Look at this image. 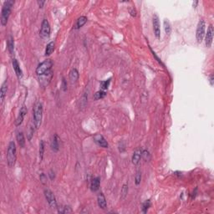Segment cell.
I'll use <instances>...</instances> for the list:
<instances>
[{
	"label": "cell",
	"instance_id": "cell-14",
	"mask_svg": "<svg viewBox=\"0 0 214 214\" xmlns=\"http://www.w3.org/2000/svg\"><path fill=\"white\" fill-rule=\"evenodd\" d=\"M7 91H8V81L6 80L0 89V100H1V104H3L4 99H5L6 95H7Z\"/></svg>",
	"mask_w": 214,
	"mask_h": 214
},
{
	"label": "cell",
	"instance_id": "cell-25",
	"mask_svg": "<svg viewBox=\"0 0 214 214\" xmlns=\"http://www.w3.org/2000/svg\"><path fill=\"white\" fill-rule=\"evenodd\" d=\"M164 29H165V32H166V34L167 35H170L171 34V32H172V27H171V23L170 22L168 21L167 19H165L164 20Z\"/></svg>",
	"mask_w": 214,
	"mask_h": 214
},
{
	"label": "cell",
	"instance_id": "cell-15",
	"mask_svg": "<svg viewBox=\"0 0 214 214\" xmlns=\"http://www.w3.org/2000/svg\"><path fill=\"white\" fill-rule=\"evenodd\" d=\"M97 203H98V206L100 207V208L103 209V210L106 208L107 203H106V200H105L104 194L102 192H100L97 197Z\"/></svg>",
	"mask_w": 214,
	"mask_h": 214
},
{
	"label": "cell",
	"instance_id": "cell-27",
	"mask_svg": "<svg viewBox=\"0 0 214 214\" xmlns=\"http://www.w3.org/2000/svg\"><path fill=\"white\" fill-rule=\"evenodd\" d=\"M110 79L107 80V81H104L100 82V87H101V90H105L108 89V87L110 85Z\"/></svg>",
	"mask_w": 214,
	"mask_h": 214
},
{
	"label": "cell",
	"instance_id": "cell-12",
	"mask_svg": "<svg viewBox=\"0 0 214 214\" xmlns=\"http://www.w3.org/2000/svg\"><path fill=\"white\" fill-rule=\"evenodd\" d=\"M12 64H13V70L15 71V74L17 75V77L20 80L22 79L23 77V72H22V70L20 68V65L18 64V60L16 59H13V61H12Z\"/></svg>",
	"mask_w": 214,
	"mask_h": 214
},
{
	"label": "cell",
	"instance_id": "cell-33",
	"mask_svg": "<svg viewBox=\"0 0 214 214\" xmlns=\"http://www.w3.org/2000/svg\"><path fill=\"white\" fill-rule=\"evenodd\" d=\"M63 208H64V210L60 212L61 213H72V210H71L70 207H64Z\"/></svg>",
	"mask_w": 214,
	"mask_h": 214
},
{
	"label": "cell",
	"instance_id": "cell-40",
	"mask_svg": "<svg viewBox=\"0 0 214 214\" xmlns=\"http://www.w3.org/2000/svg\"><path fill=\"white\" fill-rule=\"evenodd\" d=\"M210 84H211L212 86L213 85V75L210 76Z\"/></svg>",
	"mask_w": 214,
	"mask_h": 214
},
{
	"label": "cell",
	"instance_id": "cell-22",
	"mask_svg": "<svg viewBox=\"0 0 214 214\" xmlns=\"http://www.w3.org/2000/svg\"><path fill=\"white\" fill-rule=\"evenodd\" d=\"M17 141L19 146L21 148H23L24 145H25V138H24V136H23V132H18L17 134Z\"/></svg>",
	"mask_w": 214,
	"mask_h": 214
},
{
	"label": "cell",
	"instance_id": "cell-30",
	"mask_svg": "<svg viewBox=\"0 0 214 214\" xmlns=\"http://www.w3.org/2000/svg\"><path fill=\"white\" fill-rule=\"evenodd\" d=\"M150 207V201H149V200L145 201V202L143 203V205H142V211H143V213H146L147 210L149 209Z\"/></svg>",
	"mask_w": 214,
	"mask_h": 214
},
{
	"label": "cell",
	"instance_id": "cell-34",
	"mask_svg": "<svg viewBox=\"0 0 214 214\" xmlns=\"http://www.w3.org/2000/svg\"><path fill=\"white\" fill-rule=\"evenodd\" d=\"M33 136H34V128L30 127L29 131V135H28V140H29V141H31Z\"/></svg>",
	"mask_w": 214,
	"mask_h": 214
},
{
	"label": "cell",
	"instance_id": "cell-36",
	"mask_svg": "<svg viewBox=\"0 0 214 214\" xmlns=\"http://www.w3.org/2000/svg\"><path fill=\"white\" fill-rule=\"evenodd\" d=\"M37 4L40 8H43L44 7V4H45V1H37Z\"/></svg>",
	"mask_w": 214,
	"mask_h": 214
},
{
	"label": "cell",
	"instance_id": "cell-21",
	"mask_svg": "<svg viewBox=\"0 0 214 214\" xmlns=\"http://www.w3.org/2000/svg\"><path fill=\"white\" fill-rule=\"evenodd\" d=\"M7 46H8V50L10 54H13L14 51V40H13V36H9L8 41H7Z\"/></svg>",
	"mask_w": 214,
	"mask_h": 214
},
{
	"label": "cell",
	"instance_id": "cell-1",
	"mask_svg": "<svg viewBox=\"0 0 214 214\" xmlns=\"http://www.w3.org/2000/svg\"><path fill=\"white\" fill-rule=\"evenodd\" d=\"M33 119L34 125L36 129H39L41 126L42 120H43V105L40 101L36 102L33 109Z\"/></svg>",
	"mask_w": 214,
	"mask_h": 214
},
{
	"label": "cell",
	"instance_id": "cell-8",
	"mask_svg": "<svg viewBox=\"0 0 214 214\" xmlns=\"http://www.w3.org/2000/svg\"><path fill=\"white\" fill-rule=\"evenodd\" d=\"M152 24H153L154 35H155L157 40H160L161 39V27H160L159 17L156 14H155L152 18Z\"/></svg>",
	"mask_w": 214,
	"mask_h": 214
},
{
	"label": "cell",
	"instance_id": "cell-16",
	"mask_svg": "<svg viewBox=\"0 0 214 214\" xmlns=\"http://www.w3.org/2000/svg\"><path fill=\"white\" fill-rule=\"evenodd\" d=\"M50 146L51 149L54 150V152H57L59 149V137L57 135H54L52 137V140L50 141Z\"/></svg>",
	"mask_w": 214,
	"mask_h": 214
},
{
	"label": "cell",
	"instance_id": "cell-29",
	"mask_svg": "<svg viewBox=\"0 0 214 214\" xmlns=\"http://www.w3.org/2000/svg\"><path fill=\"white\" fill-rule=\"evenodd\" d=\"M141 172L138 171L136 174V177H135V182H136V185L139 186L141 183Z\"/></svg>",
	"mask_w": 214,
	"mask_h": 214
},
{
	"label": "cell",
	"instance_id": "cell-7",
	"mask_svg": "<svg viewBox=\"0 0 214 214\" xmlns=\"http://www.w3.org/2000/svg\"><path fill=\"white\" fill-rule=\"evenodd\" d=\"M44 197L46 198L47 202H48L49 207L51 208H57V202H56L55 197H54L52 191H50L49 189H45L44 190Z\"/></svg>",
	"mask_w": 214,
	"mask_h": 214
},
{
	"label": "cell",
	"instance_id": "cell-13",
	"mask_svg": "<svg viewBox=\"0 0 214 214\" xmlns=\"http://www.w3.org/2000/svg\"><path fill=\"white\" fill-rule=\"evenodd\" d=\"M53 76V72H50L49 74H46V75H41V76H39L40 77V82L41 85L43 86H46L49 84V82L51 81Z\"/></svg>",
	"mask_w": 214,
	"mask_h": 214
},
{
	"label": "cell",
	"instance_id": "cell-2",
	"mask_svg": "<svg viewBox=\"0 0 214 214\" xmlns=\"http://www.w3.org/2000/svg\"><path fill=\"white\" fill-rule=\"evenodd\" d=\"M17 160V148L14 141H10L7 150V163L9 167H13Z\"/></svg>",
	"mask_w": 214,
	"mask_h": 214
},
{
	"label": "cell",
	"instance_id": "cell-19",
	"mask_svg": "<svg viewBox=\"0 0 214 214\" xmlns=\"http://www.w3.org/2000/svg\"><path fill=\"white\" fill-rule=\"evenodd\" d=\"M100 177H95L92 180L91 184H90V188L92 191H96L100 188Z\"/></svg>",
	"mask_w": 214,
	"mask_h": 214
},
{
	"label": "cell",
	"instance_id": "cell-3",
	"mask_svg": "<svg viewBox=\"0 0 214 214\" xmlns=\"http://www.w3.org/2000/svg\"><path fill=\"white\" fill-rule=\"evenodd\" d=\"M14 4V1L13 0H8L4 3L3 5V8H2V12H1V24L2 26H5L8 18L10 16V13L12 11V8Z\"/></svg>",
	"mask_w": 214,
	"mask_h": 214
},
{
	"label": "cell",
	"instance_id": "cell-26",
	"mask_svg": "<svg viewBox=\"0 0 214 214\" xmlns=\"http://www.w3.org/2000/svg\"><path fill=\"white\" fill-rule=\"evenodd\" d=\"M44 141H41L40 143V150H39V154H40V161H42L43 157H44Z\"/></svg>",
	"mask_w": 214,
	"mask_h": 214
},
{
	"label": "cell",
	"instance_id": "cell-11",
	"mask_svg": "<svg viewBox=\"0 0 214 214\" xmlns=\"http://www.w3.org/2000/svg\"><path fill=\"white\" fill-rule=\"evenodd\" d=\"M26 114H27V109H26L25 105H23V106H22V108L20 109L19 114H18L17 119H16V121H15V126H20V125L23 123V119H24V116H25Z\"/></svg>",
	"mask_w": 214,
	"mask_h": 214
},
{
	"label": "cell",
	"instance_id": "cell-41",
	"mask_svg": "<svg viewBox=\"0 0 214 214\" xmlns=\"http://www.w3.org/2000/svg\"><path fill=\"white\" fill-rule=\"evenodd\" d=\"M197 4H198V2L197 1H195V2H193V4H192V5H193V8H196L197 5Z\"/></svg>",
	"mask_w": 214,
	"mask_h": 214
},
{
	"label": "cell",
	"instance_id": "cell-37",
	"mask_svg": "<svg viewBox=\"0 0 214 214\" xmlns=\"http://www.w3.org/2000/svg\"><path fill=\"white\" fill-rule=\"evenodd\" d=\"M130 13H131V15L133 16V17H136V9H134V8H132V9L130 11Z\"/></svg>",
	"mask_w": 214,
	"mask_h": 214
},
{
	"label": "cell",
	"instance_id": "cell-9",
	"mask_svg": "<svg viewBox=\"0 0 214 214\" xmlns=\"http://www.w3.org/2000/svg\"><path fill=\"white\" fill-rule=\"evenodd\" d=\"M213 27L212 24H210L208 28V31L206 34V37H205V44H206V47L207 48H210L212 46L213 44Z\"/></svg>",
	"mask_w": 214,
	"mask_h": 214
},
{
	"label": "cell",
	"instance_id": "cell-4",
	"mask_svg": "<svg viewBox=\"0 0 214 214\" xmlns=\"http://www.w3.org/2000/svg\"><path fill=\"white\" fill-rule=\"evenodd\" d=\"M52 67H53V62L50 59H46L44 62H42L38 65L37 69H36V74L38 76H41V75H46L50 72H52Z\"/></svg>",
	"mask_w": 214,
	"mask_h": 214
},
{
	"label": "cell",
	"instance_id": "cell-35",
	"mask_svg": "<svg viewBox=\"0 0 214 214\" xmlns=\"http://www.w3.org/2000/svg\"><path fill=\"white\" fill-rule=\"evenodd\" d=\"M150 50H151V52H152V54H153V56H154V57L156 58V60L158 61V63H159V64H162V65H163V64H162V60H161L160 59L158 58V56L156 55V53L154 52V51H152V49H150Z\"/></svg>",
	"mask_w": 214,
	"mask_h": 214
},
{
	"label": "cell",
	"instance_id": "cell-18",
	"mask_svg": "<svg viewBox=\"0 0 214 214\" xmlns=\"http://www.w3.org/2000/svg\"><path fill=\"white\" fill-rule=\"evenodd\" d=\"M87 17L85 16H81V17L79 18L78 19H77V21H76V23H75V29H78L81 28V27H83L85 23H87Z\"/></svg>",
	"mask_w": 214,
	"mask_h": 214
},
{
	"label": "cell",
	"instance_id": "cell-39",
	"mask_svg": "<svg viewBox=\"0 0 214 214\" xmlns=\"http://www.w3.org/2000/svg\"><path fill=\"white\" fill-rule=\"evenodd\" d=\"M49 177H50V179L53 180L54 178V172H53V171H50V172H49Z\"/></svg>",
	"mask_w": 214,
	"mask_h": 214
},
{
	"label": "cell",
	"instance_id": "cell-6",
	"mask_svg": "<svg viewBox=\"0 0 214 214\" xmlns=\"http://www.w3.org/2000/svg\"><path fill=\"white\" fill-rule=\"evenodd\" d=\"M40 35L43 40H47L49 38L50 35V25L47 19H44L42 24H41V29L40 31Z\"/></svg>",
	"mask_w": 214,
	"mask_h": 214
},
{
	"label": "cell",
	"instance_id": "cell-24",
	"mask_svg": "<svg viewBox=\"0 0 214 214\" xmlns=\"http://www.w3.org/2000/svg\"><path fill=\"white\" fill-rule=\"evenodd\" d=\"M106 95V92L105 90H99L97 92L95 93L93 96V98L95 100H100V99H103Z\"/></svg>",
	"mask_w": 214,
	"mask_h": 214
},
{
	"label": "cell",
	"instance_id": "cell-20",
	"mask_svg": "<svg viewBox=\"0 0 214 214\" xmlns=\"http://www.w3.org/2000/svg\"><path fill=\"white\" fill-rule=\"evenodd\" d=\"M79 79V71L76 69H72L70 72V80L71 83H75Z\"/></svg>",
	"mask_w": 214,
	"mask_h": 214
},
{
	"label": "cell",
	"instance_id": "cell-5",
	"mask_svg": "<svg viewBox=\"0 0 214 214\" xmlns=\"http://www.w3.org/2000/svg\"><path fill=\"white\" fill-rule=\"evenodd\" d=\"M205 29H206V23L203 19H200L197 23V31H196V39L197 43H202L205 36Z\"/></svg>",
	"mask_w": 214,
	"mask_h": 214
},
{
	"label": "cell",
	"instance_id": "cell-38",
	"mask_svg": "<svg viewBox=\"0 0 214 214\" xmlns=\"http://www.w3.org/2000/svg\"><path fill=\"white\" fill-rule=\"evenodd\" d=\"M62 86H63V90H66V83H65V80L63 79V81H62Z\"/></svg>",
	"mask_w": 214,
	"mask_h": 214
},
{
	"label": "cell",
	"instance_id": "cell-32",
	"mask_svg": "<svg viewBox=\"0 0 214 214\" xmlns=\"http://www.w3.org/2000/svg\"><path fill=\"white\" fill-rule=\"evenodd\" d=\"M40 181H41V182L43 183V184H46L47 183V177L45 176V174H44V173H42L40 175Z\"/></svg>",
	"mask_w": 214,
	"mask_h": 214
},
{
	"label": "cell",
	"instance_id": "cell-31",
	"mask_svg": "<svg viewBox=\"0 0 214 214\" xmlns=\"http://www.w3.org/2000/svg\"><path fill=\"white\" fill-rule=\"evenodd\" d=\"M127 193H128V185L127 184H125V185H123L121 189L122 198H125V197H126Z\"/></svg>",
	"mask_w": 214,
	"mask_h": 214
},
{
	"label": "cell",
	"instance_id": "cell-28",
	"mask_svg": "<svg viewBox=\"0 0 214 214\" xmlns=\"http://www.w3.org/2000/svg\"><path fill=\"white\" fill-rule=\"evenodd\" d=\"M141 157L145 160V162H148L150 161V152L147 150H145L142 151V154H141Z\"/></svg>",
	"mask_w": 214,
	"mask_h": 214
},
{
	"label": "cell",
	"instance_id": "cell-23",
	"mask_svg": "<svg viewBox=\"0 0 214 214\" xmlns=\"http://www.w3.org/2000/svg\"><path fill=\"white\" fill-rule=\"evenodd\" d=\"M54 47H55V44H54V42H49V43L47 44L46 49H45V55H46V56L50 55V54L54 52Z\"/></svg>",
	"mask_w": 214,
	"mask_h": 214
},
{
	"label": "cell",
	"instance_id": "cell-10",
	"mask_svg": "<svg viewBox=\"0 0 214 214\" xmlns=\"http://www.w3.org/2000/svg\"><path fill=\"white\" fill-rule=\"evenodd\" d=\"M94 141L100 147H103V148H107L109 146V144L106 141V140L105 139L104 136L100 134H96L94 136Z\"/></svg>",
	"mask_w": 214,
	"mask_h": 214
},
{
	"label": "cell",
	"instance_id": "cell-17",
	"mask_svg": "<svg viewBox=\"0 0 214 214\" xmlns=\"http://www.w3.org/2000/svg\"><path fill=\"white\" fill-rule=\"evenodd\" d=\"M141 154H142V151L141 150H136L134 152L133 156H132V163L134 165L136 166L139 164L141 158Z\"/></svg>",
	"mask_w": 214,
	"mask_h": 214
}]
</instances>
